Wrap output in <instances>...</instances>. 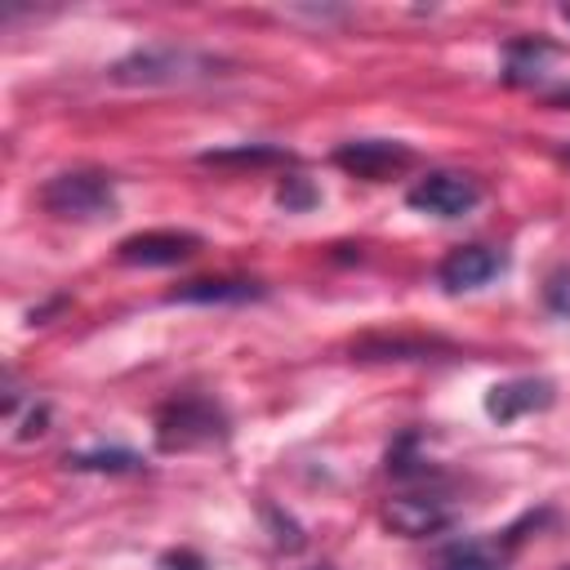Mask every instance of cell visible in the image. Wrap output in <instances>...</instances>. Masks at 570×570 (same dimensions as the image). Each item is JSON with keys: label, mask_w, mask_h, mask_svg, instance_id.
<instances>
[{"label": "cell", "mask_w": 570, "mask_h": 570, "mask_svg": "<svg viewBox=\"0 0 570 570\" xmlns=\"http://www.w3.org/2000/svg\"><path fill=\"white\" fill-rule=\"evenodd\" d=\"M223 58L214 53H200V49H178V45H147V49H134L125 53L120 62H111V80L116 85H142V89H156V85H196V80H209V76H223Z\"/></svg>", "instance_id": "obj_1"}, {"label": "cell", "mask_w": 570, "mask_h": 570, "mask_svg": "<svg viewBox=\"0 0 570 570\" xmlns=\"http://www.w3.org/2000/svg\"><path fill=\"white\" fill-rule=\"evenodd\" d=\"M40 205L53 218H71V223H98L116 214V183L102 169H67L53 174L40 187Z\"/></svg>", "instance_id": "obj_2"}, {"label": "cell", "mask_w": 570, "mask_h": 570, "mask_svg": "<svg viewBox=\"0 0 570 570\" xmlns=\"http://www.w3.org/2000/svg\"><path fill=\"white\" fill-rule=\"evenodd\" d=\"M223 436H227V423H223L214 401L178 396L156 414V445L169 454L174 450H200V445H214Z\"/></svg>", "instance_id": "obj_3"}, {"label": "cell", "mask_w": 570, "mask_h": 570, "mask_svg": "<svg viewBox=\"0 0 570 570\" xmlns=\"http://www.w3.org/2000/svg\"><path fill=\"white\" fill-rule=\"evenodd\" d=\"M405 205L428 218H463L468 209L481 205V183L459 169H432L405 191Z\"/></svg>", "instance_id": "obj_4"}, {"label": "cell", "mask_w": 570, "mask_h": 570, "mask_svg": "<svg viewBox=\"0 0 570 570\" xmlns=\"http://www.w3.org/2000/svg\"><path fill=\"white\" fill-rule=\"evenodd\" d=\"M459 517V508L441 494V490H410V494H392L383 503V525L401 539H428L450 530Z\"/></svg>", "instance_id": "obj_5"}, {"label": "cell", "mask_w": 570, "mask_h": 570, "mask_svg": "<svg viewBox=\"0 0 570 570\" xmlns=\"http://www.w3.org/2000/svg\"><path fill=\"white\" fill-rule=\"evenodd\" d=\"M334 165L356 174V178H365V183H387L392 174L414 165V151L405 142H396V138H352V142H343L334 151Z\"/></svg>", "instance_id": "obj_6"}, {"label": "cell", "mask_w": 570, "mask_h": 570, "mask_svg": "<svg viewBox=\"0 0 570 570\" xmlns=\"http://www.w3.org/2000/svg\"><path fill=\"white\" fill-rule=\"evenodd\" d=\"M191 254H200V236L196 232H174V227L134 232L116 245V258L129 263V267H174V263H187Z\"/></svg>", "instance_id": "obj_7"}, {"label": "cell", "mask_w": 570, "mask_h": 570, "mask_svg": "<svg viewBox=\"0 0 570 570\" xmlns=\"http://www.w3.org/2000/svg\"><path fill=\"white\" fill-rule=\"evenodd\" d=\"M503 267H508V258H503L494 245H459V249H450V254L436 263V285L450 289V294L481 289V285H490Z\"/></svg>", "instance_id": "obj_8"}, {"label": "cell", "mask_w": 570, "mask_h": 570, "mask_svg": "<svg viewBox=\"0 0 570 570\" xmlns=\"http://www.w3.org/2000/svg\"><path fill=\"white\" fill-rule=\"evenodd\" d=\"M557 396V387L548 379H508V383H494L485 392V414L494 423H517L534 410H548Z\"/></svg>", "instance_id": "obj_9"}, {"label": "cell", "mask_w": 570, "mask_h": 570, "mask_svg": "<svg viewBox=\"0 0 570 570\" xmlns=\"http://www.w3.org/2000/svg\"><path fill=\"white\" fill-rule=\"evenodd\" d=\"M512 539H463L441 552L436 570H508Z\"/></svg>", "instance_id": "obj_10"}, {"label": "cell", "mask_w": 570, "mask_h": 570, "mask_svg": "<svg viewBox=\"0 0 570 570\" xmlns=\"http://www.w3.org/2000/svg\"><path fill=\"white\" fill-rule=\"evenodd\" d=\"M169 298L174 303H245V298H263V285L218 276V281H191V285L174 289Z\"/></svg>", "instance_id": "obj_11"}, {"label": "cell", "mask_w": 570, "mask_h": 570, "mask_svg": "<svg viewBox=\"0 0 570 570\" xmlns=\"http://www.w3.org/2000/svg\"><path fill=\"white\" fill-rule=\"evenodd\" d=\"M289 160V151L267 147V142H240V147H218V151H200V165H281Z\"/></svg>", "instance_id": "obj_12"}, {"label": "cell", "mask_w": 570, "mask_h": 570, "mask_svg": "<svg viewBox=\"0 0 570 570\" xmlns=\"http://www.w3.org/2000/svg\"><path fill=\"white\" fill-rule=\"evenodd\" d=\"M543 58H548V45H539V40L508 45V80H534L543 71Z\"/></svg>", "instance_id": "obj_13"}, {"label": "cell", "mask_w": 570, "mask_h": 570, "mask_svg": "<svg viewBox=\"0 0 570 570\" xmlns=\"http://www.w3.org/2000/svg\"><path fill=\"white\" fill-rule=\"evenodd\" d=\"M67 463H71V468H80V472H89V468H94V472H102V468H107V472H134V468H138V459H134V454H125V450H107V454H102V450L67 454Z\"/></svg>", "instance_id": "obj_14"}, {"label": "cell", "mask_w": 570, "mask_h": 570, "mask_svg": "<svg viewBox=\"0 0 570 570\" xmlns=\"http://www.w3.org/2000/svg\"><path fill=\"white\" fill-rule=\"evenodd\" d=\"M312 200H316V191H312V187H307L298 174H294V178H285V183L276 187V205H285L289 214H294V209H307Z\"/></svg>", "instance_id": "obj_15"}, {"label": "cell", "mask_w": 570, "mask_h": 570, "mask_svg": "<svg viewBox=\"0 0 570 570\" xmlns=\"http://www.w3.org/2000/svg\"><path fill=\"white\" fill-rule=\"evenodd\" d=\"M160 570H205V561L196 552H169L160 557Z\"/></svg>", "instance_id": "obj_16"}, {"label": "cell", "mask_w": 570, "mask_h": 570, "mask_svg": "<svg viewBox=\"0 0 570 570\" xmlns=\"http://www.w3.org/2000/svg\"><path fill=\"white\" fill-rule=\"evenodd\" d=\"M561 22H566V27H570V4H566V9H561Z\"/></svg>", "instance_id": "obj_17"}, {"label": "cell", "mask_w": 570, "mask_h": 570, "mask_svg": "<svg viewBox=\"0 0 570 570\" xmlns=\"http://www.w3.org/2000/svg\"><path fill=\"white\" fill-rule=\"evenodd\" d=\"M307 570H334V566H307Z\"/></svg>", "instance_id": "obj_18"}]
</instances>
